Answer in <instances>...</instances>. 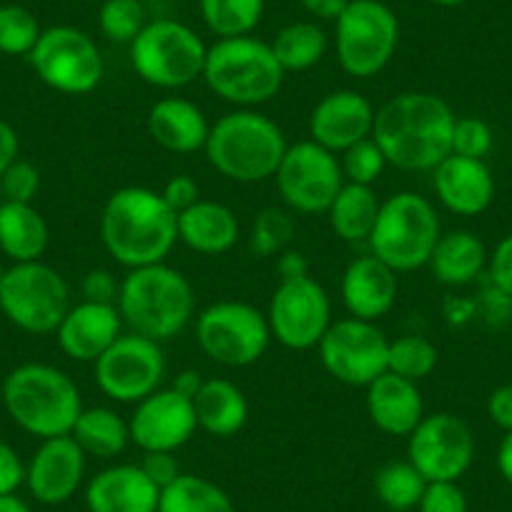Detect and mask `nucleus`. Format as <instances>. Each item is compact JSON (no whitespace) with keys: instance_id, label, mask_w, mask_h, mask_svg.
I'll return each mask as SVG.
<instances>
[{"instance_id":"f257e3e1","label":"nucleus","mask_w":512,"mask_h":512,"mask_svg":"<svg viewBox=\"0 0 512 512\" xmlns=\"http://www.w3.org/2000/svg\"><path fill=\"white\" fill-rule=\"evenodd\" d=\"M455 121V111L442 96L407 91L377 108L372 139L395 169L435 171L452 154Z\"/></svg>"},{"instance_id":"f03ea898","label":"nucleus","mask_w":512,"mask_h":512,"mask_svg":"<svg viewBox=\"0 0 512 512\" xmlns=\"http://www.w3.org/2000/svg\"><path fill=\"white\" fill-rule=\"evenodd\" d=\"M101 241L123 269L161 264L179 244V214L166 204L161 191L123 186L103 204Z\"/></svg>"},{"instance_id":"7ed1b4c3","label":"nucleus","mask_w":512,"mask_h":512,"mask_svg":"<svg viewBox=\"0 0 512 512\" xmlns=\"http://www.w3.org/2000/svg\"><path fill=\"white\" fill-rule=\"evenodd\" d=\"M116 307L128 332L164 344L194 322L196 294L184 272L161 262L128 269L121 279Z\"/></svg>"},{"instance_id":"20e7f679","label":"nucleus","mask_w":512,"mask_h":512,"mask_svg":"<svg viewBox=\"0 0 512 512\" xmlns=\"http://www.w3.org/2000/svg\"><path fill=\"white\" fill-rule=\"evenodd\" d=\"M287 146V136L277 121L256 108H234L211 123L204 154L211 169L224 179L259 184L274 179Z\"/></svg>"},{"instance_id":"39448f33","label":"nucleus","mask_w":512,"mask_h":512,"mask_svg":"<svg viewBox=\"0 0 512 512\" xmlns=\"http://www.w3.org/2000/svg\"><path fill=\"white\" fill-rule=\"evenodd\" d=\"M3 407L8 417L38 440L71 435L83 410V397L71 374L53 364H18L3 379Z\"/></svg>"},{"instance_id":"423d86ee","label":"nucleus","mask_w":512,"mask_h":512,"mask_svg":"<svg viewBox=\"0 0 512 512\" xmlns=\"http://www.w3.org/2000/svg\"><path fill=\"white\" fill-rule=\"evenodd\" d=\"M204 83L236 108H259L274 101L284 86V68L272 46L254 36L216 38L206 51Z\"/></svg>"},{"instance_id":"0eeeda50","label":"nucleus","mask_w":512,"mask_h":512,"mask_svg":"<svg viewBox=\"0 0 512 512\" xmlns=\"http://www.w3.org/2000/svg\"><path fill=\"white\" fill-rule=\"evenodd\" d=\"M440 236L442 224L435 204L415 191H400L382 201L367 246L369 254L402 274L427 267Z\"/></svg>"},{"instance_id":"6e6552de","label":"nucleus","mask_w":512,"mask_h":512,"mask_svg":"<svg viewBox=\"0 0 512 512\" xmlns=\"http://www.w3.org/2000/svg\"><path fill=\"white\" fill-rule=\"evenodd\" d=\"M204 38L174 18H156L128 46L136 76L161 91H179L204 76Z\"/></svg>"},{"instance_id":"1a4fd4ad","label":"nucleus","mask_w":512,"mask_h":512,"mask_svg":"<svg viewBox=\"0 0 512 512\" xmlns=\"http://www.w3.org/2000/svg\"><path fill=\"white\" fill-rule=\"evenodd\" d=\"M400 46V18L382 0H352L334 21L337 61L347 76L367 81L390 66Z\"/></svg>"},{"instance_id":"9d476101","label":"nucleus","mask_w":512,"mask_h":512,"mask_svg":"<svg viewBox=\"0 0 512 512\" xmlns=\"http://www.w3.org/2000/svg\"><path fill=\"white\" fill-rule=\"evenodd\" d=\"M196 344L219 367H251L272 344L267 312L249 302H214L194 317Z\"/></svg>"},{"instance_id":"9b49d317","label":"nucleus","mask_w":512,"mask_h":512,"mask_svg":"<svg viewBox=\"0 0 512 512\" xmlns=\"http://www.w3.org/2000/svg\"><path fill=\"white\" fill-rule=\"evenodd\" d=\"M71 307V287L51 264H13L3 274L0 312L21 332L56 334Z\"/></svg>"},{"instance_id":"f8f14e48","label":"nucleus","mask_w":512,"mask_h":512,"mask_svg":"<svg viewBox=\"0 0 512 512\" xmlns=\"http://www.w3.org/2000/svg\"><path fill=\"white\" fill-rule=\"evenodd\" d=\"M28 61L33 73L63 96H88L106 73L101 48L76 26L43 28Z\"/></svg>"},{"instance_id":"ddd939ff","label":"nucleus","mask_w":512,"mask_h":512,"mask_svg":"<svg viewBox=\"0 0 512 512\" xmlns=\"http://www.w3.org/2000/svg\"><path fill=\"white\" fill-rule=\"evenodd\" d=\"M98 390L118 405H139L166 377V357L159 342L136 332H123L93 362Z\"/></svg>"},{"instance_id":"4468645a","label":"nucleus","mask_w":512,"mask_h":512,"mask_svg":"<svg viewBox=\"0 0 512 512\" xmlns=\"http://www.w3.org/2000/svg\"><path fill=\"white\" fill-rule=\"evenodd\" d=\"M277 191L294 214H327L344 186L339 156L312 139L287 146L277 174Z\"/></svg>"},{"instance_id":"2eb2a0df","label":"nucleus","mask_w":512,"mask_h":512,"mask_svg":"<svg viewBox=\"0 0 512 512\" xmlns=\"http://www.w3.org/2000/svg\"><path fill=\"white\" fill-rule=\"evenodd\" d=\"M267 322L272 339L292 352L317 349L327 329L332 327V299L329 292L312 277L279 282L269 299Z\"/></svg>"},{"instance_id":"dca6fc26","label":"nucleus","mask_w":512,"mask_h":512,"mask_svg":"<svg viewBox=\"0 0 512 512\" xmlns=\"http://www.w3.org/2000/svg\"><path fill=\"white\" fill-rule=\"evenodd\" d=\"M317 352L329 377L347 387H367L387 372L390 337L377 327V322L357 317L334 319Z\"/></svg>"},{"instance_id":"f3484780","label":"nucleus","mask_w":512,"mask_h":512,"mask_svg":"<svg viewBox=\"0 0 512 512\" xmlns=\"http://www.w3.org/2000/svg\"><path fill=\"white\" fill-rule=\"evenodd\" d=\"M407 460L427 482H457L475 460V437L470 425L452 412L425 415L407 437Z\"/></svg>"},{"instance_id":"a211bd4d","label":"nucleus","mask_w":512,"mask_h":512,"mask_svg":"<svg viewBox=\"0 0 512 512\" xmlns=\"http://www.w3.org/2000/svg\"><path fill=\"white\" fill-rule=\"evenodd\" d=\"M128 430L131 442L141 452H179L199 430L194 400L179 395L171 387H161L134 405V415L128 417Z\"/></svg>"},{"instance_id":"6ab92c4d","label":"nucleus","mask_w":512,"mask_h":512,"mask_svg":"<svg viewBox=\"0 0 512 512\" xmlns=\"http://www.w3.org/2000/svg\"><path fill=\"white\" fill-rule=\"evenodd\" d=\"M86 452L71 435L41 440L26 465V487L41 505H66L86 480Z\"/></svg>"},{"instance_id":"aec40b11","label":"nucleus","mask_w":512,"mask_h":512,"mask_svg":"<svg viewBox=\"0 0 512 512\" xmlns=\"http://www.w3.org/2000/svg\"><path fill=\"white\" fill-rule=\"evenodd\" d=\"M372 101L352 88L327 93L309 113V139L332 154H344L354 144L372 139L374 128Z\"/></svg>"},{"instance_id":"412c9836","label":"nucleus","mask_w":512,"mask_h":512,"mask_svg":"<svg viewBox=\"0 0 512 512\" xmlns=\"http://www.w3.org/2000/svg\"><path fill=\"white\" fill-rule=\"evenodd\" d=\"M123 319L116 304L81 299L58 324L56 339L61 352L78 364H93L123 334Z\"/></svg>"},{"instance_id":"4be33fe9","label":"nucleus","mask_w":512,"mask_h":512,"mask_svg":"<svg viewBox=\"0 0 512 512\" xmlns=\"http://www.w3.org/2000/svg\"><path fill=\"white\" fill-rule=\"evenodd\" d=\"M400 277L374 254L352 259L342 274V304L349 317L377 322L395 309Z\"/></svg>"},{"instance_id":"5701e85b","label":"nucleus","mask_w":512,"mask_h":512,"mask_svg":"<svg viewBox=\"0 0 512 512\" xmlns=\"http://www.w3.org/2000/svg\"><path fill=\"white\" fill-rule=\"evenodd\" d=\"M159 495L141 465H111L86 482L83 502L86 512H159Z\"/></svg>"},{"instance_id":"b1692460","label":"nucleus","mask_w":512,"mask_h":512,"mask_svg":"<svg viewBox=\"0 0 512 512\" xmlns=\"http://www.w3.org/2000/svg\"><path fill=\"white\" fill-rule=\"evenodd\" d=\"M437 201L457 216H477L495 199V179L482 159L450 154L432 171Z\"/></svg>"},{"instance_id":"393cba45","label":"nucleus","mask_w":512,"mask_h":512,"mask_svg":"<svg viewBox=\"0 0 512 512\" xmlns=\"http://www.w3.org/2000/svg\"><path fill=\"white\" fill-rule=\"evenodd\" d=\"M367 390V417L379 432L390 437H410L425 417V400L420 384L400 377L395 372H384L374 379Z\"/></svg>"},{"instance_id":"a878e982","label":"nucleus","mask_w":512,"mask_h":512,"mask_svg":"<svg viewBox=\"0 0 512 512\" xmlns=\"http://www.w3.org/2000/svg\"><path fill=\"white\" fill-rule=\"evenodd\" d=\"M146 128L156 146L171 154L204 151L211 123L204 108L184 96H164L149 108Z\"/></svg>"},{"instance_id":"bb28decb","label":"nucleus","mask_w":512,"mask_h":512,"mask_svg":"<svg viewBox=\"0 0 512 512\" xmlns=\"http://www.w3.org/2000/svg\"><path fill=\"white\" fill-rule=\"evenodd\" d=\"M239 236V219L221 201L199 199L191 209L179 214V241L196 254H226L234 249Z\"/></svg>"},{"instance_id":"cd10ccee","label":"nucleus","mask_w":512,"mask_h":512,"mask_svg":"<svg viewBox=\"0 0 512 512\" xmlns=\"http://www.w3.org/2000/svg\"><path fill=\"white\" fill-rule=\"evenodd\" d=\"M199 430L211 437H234L249 422V400L239 384L224 377L204 379V387L194 397Z\"/></svg>"},{"instance_id":"c85d7f7f","label":"nucleus","mask_w":512,"mask_h":512,"mask_svg":"<svg viewBox=\"0 0 512 512\" xmlns=\"http://www.w3.org/2000/svg\"><path fill=\"white\" fill-rule=\"evenodd\" d=\"M51 244V229L33 204L3 201L0 204V251L13 264L41 262Z\"/></svg>"},{"instance_id":"c756f323","label":"nucleus","mask_w":512,"mask_h":512,"mask_svg":"<svg viewBox=\"0 0 512 512\" xmlns=\"http://www.w3.org/2000/svg\"><path fill=\"white\" fill-rule=\"evenodd\" d=\"M487 249L477 234L467 229L447 231L440 236L430 264L435 279L447 287H465L472 284L487 269Z\"/></svg>"},{"instance_id":"7c9ffc66","label":"nucleus","mask_w":512,"mask_h":512,"mask_svg":"<svg viewBox=\"0 0 512 512\" xmlns=\"http://www.w3.org/2000/svg\"><path fill=\"white\" fill-rule=\"evenodd\" d=\"M71 437L86 452V457L96 460H113L131 445L128 420H123L111 407H83Z\"/></svg>"},{"instance_id":"2f4dec72","label":"nucleus","mask_w":512,"mask_h":512,"mask_svg":"<svg viewBox=\"0 0 512 512\" xmlns=\"http://www.w3.org/2000/svg\"><path fill=\"white\" fill-rule=\"evenodd\" d=\"M379 206H382V201L377 199L372 186L344 181L342 191L327 209L329 226L347 244H367L369 234L377 224Z\"/></svg>"},{"instance_id":"473e14b6","label":"nucleus","mask_w":512,"mask_h":512,"mask_svg":"<svg viewBox=\"0 0 512 512\" xmlns=\"http://www.w3.org/2000/svg\"><path fill=\"white\" fill-rule=\"evenodd\" d=\"M159 512H236L229 492L214 480L181 472L159 495Z\"/></svg>"},{"instance_id":"72a5a7b5","label":"nucleus","mask_w":512,"mask_h":512,"mask_svg":"<svg viewBox=\"0 0 512 512\" xmlns=\"http://www.w3.org/2000/svg\"><path fill=\"white\" fill-rule=\"evenodd\" d=\"M284 73H302L327 56L329 38L317 21L287 23L269 43Z\"/></svg>"},{"instance_id":"f704fd0d","label":"nucleus","mask_w":512,"mask_h":512,"mask_svg":"<svg viewBox=\"0 0 512 512\" xmlns=\"http://www.w3.org/2000/svg\"><path fill=\"white\" fill-rule=\"evenodd\" d=\"M374 495L387 510L392 512H412L417 510L425 492L427 480L410 460L384 462L374 472Z\"/></svg>"},{"instance_id":"c9c22d12","label":"nucleus","mask_w":512,"mask_h":512,"mask_svg":"<svg viewBox=\"0 0 512 512\" xmlns=\"http://www.w3.org/2000/svg\"><path fill=\"white\" fill-rule=\"evenodd\" d=\"M267 0H199L204 26L216 38L251 36L262 23Z\"/></svg>"},{"instance_id":"e433bc0d","label":"nucleus","mask_w":512,"mask_h":512,"mask_svg":"<svg viewBox=\"0 0 512 512\" xmlns=\"http://www.w3.org/2000/svg\"><path fill=\"white\" fill-rule=\"evenodd\" d=\"M437 362H440V349L422 334H402V337L390 339L387 372L422 382L435 372Z\"/></svg>"},{"instance_id":"4c0bfd02","label":"nucleus","mask_w":512,"mask_h":512,"mask_svg":"<svg viewBox=\"0 0 512 512\" xmlns=\"http://www.w3.org/2000/svg\"><path fill=\"white\" fill-rule=\"evenodd\" d=\"M43 28L36 13L18 3L0 6V53L6 56H31Z\"/></svg>"},{"instance_id":"58836bf2","label":"nucleus","mask_w":512,"mask_h":512,"mask_svg":"<svg viewBox=\"0 0 512 512\" xmlns=\"http://www.w3.org/2000/svg\"><path fill=\"white\" fill-rule=\"evenodd\" d=\"M294 236H297V221L292 211L272 206V209H264L251 224L249 246L256 256L267 259V256H279L287 251Z\"/></svg>"},{"instance_id":"ea45409f","label":"nucleus","mask_w":512,"mask_h":512,"mask_svg":"<svg viewBox=\"0 0 512 512\" xmlns=\"http://www.w3.org/2000/svg\"><path fill=\"white\" fill-rule=\"evenodd\" d=\"M146 8L141 0H103L98 3V28L111 43L131 46L146 28Z\"/></svg>"},{"instance_id":"a19ab883","label":"nucleus","mask_w":512,"mask_h":512,"mask_svg":"<svg viewBox=\"0 0 512 512\" xmlns=\"http://www.w3.org/2000/svg\"><path fill=\"white\" fill-rule=\"evenodd\" d=\"M339 166H342V174L347 184L374 186L382 179L384 169L390 164L384 159L377 141L364 139L359 144H354L352 149L344 151V154H339Z\"/></svg>"},{"instance_id":"79ce46f5","label":"nucleus","mask_w":512,"mask_h":512,"mask_svg":"<svg viewBox=\"0 0 512 512\" xmlns=\"http://www.w3.org/2000/svg\"><path fill=\"white\" fill-rule=\"evenodd\" d=\"M492 128L487 121L477 116H462L452 128V154L467 156V159H482L492 151Z\"/></svg>"},{"instance_id":"37998d69","label":"nucleus","mask_w":512,"mask_h":512,"mask_svg":"<svg viewBox=\"0 0 512 512\" xmlns=\"http://www.w3.org/2000/svg\"><path fill=\"white\" fill-rule=\"evenodd\" d=\"M0 189L6 201H18V204H33V199L41 191V171L31 161L16 159L8 171L0 176Z\"/></svg>"},{"instance_id":"c03bdc74","label":"nucleus","mask_w":512,"mask_h":512,"mask_svg":"<svg viewBox=\"0 0 512 512\" xmlns=\"http://www.w3.org/2000/svg\"><path fill=\"white\" fill-rule=\"evenodd\" d=\"M467 495L457 482H427L417 512H467Z\"/></svg>"},{"instance_id":"a18cd8bd","label":"nucleus","mask_w":512,"mask_h":512,"mask_svg":"<svg viewBox=\"0 0 512 512\" xmlns=\"http://www.w3.org/2000/svg\"><path fill=\"white\" fill-rule=\"evenodd\" d=\"M118 289H121V282H118L111 269H91L81 282V297L86 302L116 304Z\"/></svg>"},{"instance_id":"49530a36","label":"nucleus","mask_w":512,"mask_h":512,"mask_svg":"<svg viewBox=\"0 0 512 512\" xmlns=\"http://www.w3.org/2000/svg\"><path fill=\"white\" fill-rule=\"evenodd\" d=\"M487 272H490L492 287L512 299V234H507L495 246V251L487 259Z\"/></svg>"},{"instance_id":"de8ad7c7","label":"nucleus","mask_w":512,"mask_h":512,"mask_svg":"<svg viewBox=\"0 0 512 512\" xmlns=\"http://www.w3.org/2000/svg\"><path fill=\"white\" fill-rule=\"evenodd\" d=\"M21 485H26V462L16 447L0 440V497L16 495Z\"/></svg>"},{"instance_id":"09e8293b","label":"nucleus","mask_w":512,"mask_h":512,"mask_svg":"<svg viewBox=\"0 0 512 512\" xmlns=\"http://www.w3.org/2000/svg\"><path fill=\"white\" fill-rule=\"evenodd\" d=\"M161 196H164V201L176 211V214H181V211L191 209V206L201 199L199 181L189 174L171 176L164 184V189H161Z\"/></svg>"},{"instance_id":"8fccbe9b","label":"nucleus","mask_w":512,"mask_h":512,"mask_svg":"<svg viewBox=\"0 0 512 512\" xmlns=\"http://www.w3.org/2000/svg\"><path fill=\"white\" fill-rule=\"evenodd\" d=\"M139 465L159 490H164L166 485H171V482L181 475V465L179 460H176V452H144V460H141Z\"/></svg>"},{"instance_id":"3c124183","label":"nucleus","mask_w":512,"mask_h":512,"mask_svg":"<svg viewBox=\"0 0 512 512\" xmlns=\"http://www.w3.org/2000/svg\"><path fill=\"white\" fill-rule=\"evenodd\" d=\"M487 417L500 430L512 432V384H502L487 397Z\"/></svg>"},{"instance_id":"603ef678","label":"nucleus","mask_w":512,"mask_h":512,"mask_svg":"<svg viewBox=\"0 0 512 512\" xmlns=\"http://www.w3.org/2000/svg\"><path fill=\"white\" fill-rule=\"evenodd\" d=\"M277 274L279 282H287V279H299L309 274V262L307 256L297 249H287L279 254L277 259Z\"/></svg>"},{"instance_id":"864d4df0","label":"nucleus","mask_w":512,"mask_h":512,"mask_svg":"<svg viewBox=\"0 0 512 512\" xmlns=\"http://www.w3.org/2000/svg\"><path fill=\"white\" fill-rule=\"evenodd\" d=\"M18 151H21L18 131L11 126V123L0 118V176L6 174L8 166L18 159Z\"/></svg>"},{"instance_id":"5fc2aeb1","label":"nucleus","mask_w":512,"mask_h":512,"mask_svg":"<svg viewBox=\"0 0 512 512\" xmlns=\"http://www.w3.org/2000/svg\"><path fill=\"white\" fill-rule=\"evenodd\" d=\"M352 0H302V8L314 21H337Z\"/></svg>"},{"instance_id":"6e6d98bb","label":"nucleus","mask_w":512,"mask_h":512,"mask_svg":"<svg viewBox=\"0 0 512 512\" xmlns=\"http://www.w3.org/2000/svg\"><path fill=\"white\" fill-rule=\"evenodd\" d=\"M201 387H204V377H201V372H196V369H181L174 377V382H171V390L189 397V400H194V397L199 395Z\"/></svg>"},{"instance_id":"4d7b16f0","label":"nucleus","mask_w":512,"mask_h":512,"mask_svg":"<svg viewBox=\"0 0 512 512\" xmlns=\"http://www.w3.org/2000/svg\"><path fill=\"white\" fill-rule=\"evenodd\" d=\"M497 470H500L502 480L512 485V432H505L500 447H497Z\"/></svg>"},{"instance_id":"13d9d810","label":"nucleus","mask_w":512,"mask_h":512,"mask_svg":"<svg viewBox=\"0 0 512 512\" xmlns=\"http://www.w3.org/2000/svg\"><path fill=\"white\" fill-rule=\"evenodd\" d=\"M0 512H31V507L18 495H6L0 497Z\"/></svg>"},{"instance_id":"bf43d9fd","label":"nucleus","mask_w":512,"mask_h":512,"mask_svg":"<svg viewBox=\"0 0 512 512\" xmlns=\"http://www.w3.org/2000/svg\"><path fill=\"white\" fill-rule=\"evenodd\" d=\"M432 6H442V8H457V6H465L470 0H427Z\"/></svg>"},{"instance_id":"052dcab7","label":"nucleus","mask_w":512,"mask_h":512,"mask_svg":"<svg viewBox=\"0 0 512 512\" xmlns=\"http://www.w3.org/2000/svg\"><path fill=\"white\" fill-rule=\"evenodd\" d=\"M3 274H6V269H3V264H0V282H3Z\"/></svg>"},{"instance_id":"680f3d73","label":"nucleus","mask_w":512,"mask_h":512,"mask_svg":"<svg viewBox=\"0 0 512 512\" xmlns=\"http://www.w3.org/2000/svg\"><path fill=\"white\" fill-rule=\"evenodd\" d=\"M81 3H103V0H81Z\"/></svg>"}]
</instances>
